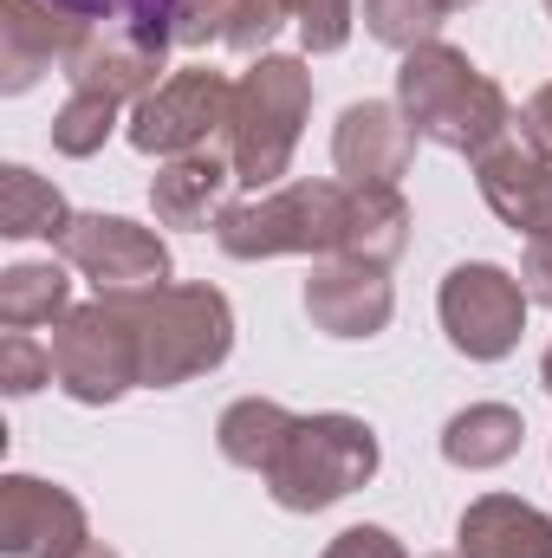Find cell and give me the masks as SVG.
Instances as JSON below:
<instances>
[{
  "mask_svg": "<svg viewBox=\"0 0 552 558\" xmlns=\"http://www.w3.org/2000/svg\"><path fill=\"white\" fill-rule=\"evenodd\" d=\"M397 111L410 118L416 137L442 143V149H455V156H468V162L488 156L494 143H507L520 131V118L507 111L501 85H494L488 72H475V59L455 52V46H442V39L404 52Z\"/></svg>",
  "mask_w": 552,
  "mask_h": 558,
  "instance_id": "6da1fadb",
  "label": "cell"
},
{
  "mask_svg": "<svg viewBox=\"0 0 552 558\" xmlns=\"http://www.w3.org/2000/svg\"><path fill=\"white\" fill-rule=\"evenodd\" d=\"M124 318L137 325L143 390H176L235 351V312L215 286H156V292H124Z\"/></svg>",
  "mask_w": 552,
  "mask_h": 558,
  "instance_id": "7a4b0ae2",
  "label": "cell"
},
{
  "mask_svg": "<svg viewBox=\"0 0 552 558\" xmlns=\"http://www.w3.org/2000/svg\"><path fill=\"white\" fill-rule=\"evenodd\" d=\"M305 111H312V72L286 52H267L241 85H235V111H228V162H235V182H248L254 195L279 189L299 131H305Z\"/></svg>",
  "mask_w": 552,
  "mask_h": 558,
  "instance_id": "3957f363",
  "label": "cell"
},
{
  "mask_svg": "<svg viewBox=\"0 0 552 558\" xmlns=\"http://www.w3.org/2000/svg\"><path fill=\"white\" fill-rule=\"evenodd\" d=\"M345 208H351L345 182H286L254 202H235L215 221V241L228 260H274V254L332 260L345 247Z\"/></svg>",
  "mask_w": 552,
  "mask_h": 558,
  "instance_id": "277c9868",
  "label": "cell"
},
{
  "mask_svg": "<svg viewBox=\"0 0 552 558\" xmlns=\"http://www.w3.org/2000/svg\"><path fill=\"white\" fill-rule=\"evenodd\" d=\"M377 474V435L358 416H299L279 461L267 468V494L286 513H325Z\"/></svg>",
  "mask_w": 552,
  "mask_h": 558,
  "instance_id": "5b68a950",
  "label": "cell"
},
{
  "mask_svg": "<svg viewBox=\"0 0 552 558\" xmlns=\"http://www.w3.org/2000/svg\"><path fill=\"white\" fill-rule=\"evenodd\" d=\"M52 384L72 403H118L131 384H143L137 357V325L124 318L118 299L72 305L52 325Z\"/></svg>",
  "mask_w": 552,
  "mask_h": 558,
  "instance_id": "8992f818",
  "label": "cell"
},
{
  "mask_svg": "<svg viewBox=\"0 0 552 558\" xmlns=\"http://www.w3.org/2000/svg\"><path fill=\"white\" fill-rule=\"evenodd\" d=\"M442 331H448V344L461 351V357H475V364H494V357H507L514 344H520V331H527V286L507 274V267H488V260H468V267H455V274L442 279Z\"/></svg>",
  "mask_w": 552,
  "mask_h": 558,
  "instance_id": "52a82bcc",
  "label": "cell"
},
{
  "mask_svg": "<svg viewBox=\"0 0 552 558\" xmlns=\"http://www.w3.org/2000/svg\"><path fill=\"white\" fill-rule=\"evenodd\" d=\"M228 111H235V85L208 65H182L149 98H137L131 143L143 156H189V149H208L215 131H228Z\"/></svg>",
  "mask_w": 552,
  "mask_h": 558,
  "instance_id": "ba28073f",
  "label": "cell"
},
{
  "mask_svg": "<svg viewBox=\"0 0 552 558\" xmlns=\"http://www.w3.org/2000/svg\"><path fill=\"white\" fill-rule=\"evenodd\" d=\"M59 260L92 279L98 299L169 286V247L124 215H72V228L59 234Z\"/></svg>",
  "mask_w": 552,
  "mask_h": 558,
  "instance_id": "9c48e42d",
  "label": "cell"
},
{
  "mask_svg": "<svg viewBox=\"0 0 552 558\" xmlns=\"http://www.w3.org/2000/svg\"><path fill=\"white\" fill-rule=\"evenodd\" d=\"M85 33L92 20L65 0H0V92H33L39 72H52V59L65 65L85 46Z\"/></svg>",
  "mask_w": 552,
  "mask_h": 558,
  "instance_id": "30bf717a",
  "label": "cell"
},
{
  "mask_svg": "<svg viewBox=\"0 0 552 558\" xmlns=\"http://www.w3.org/2000/svg\"><path fill=\"white\" fill-rule=\"evenodd\" d=\"M481 202L527 241H552V156L527 137V124L488 156H475Z\"/></svg>",
  "mask_w": 552,
  "mask_h": 558,
  "instance_id": "8fae6325",
  "label": "cell"
},
{
  "mask_svg": "<svg viewBox=\"0 0 552 558\" xmlns=\"http://www.w3.org/2000/svg\"><path fill=\"white\" fill-rule=\"evenodd\" d=\"M85 533V507L33 474H7L0 481V553L7 558H65L79 553Z\"/></svg>",
  "mask_w": 552,
  "mask_h": 558,
  "instance_id": "7c38bea8",
  "label": "cell"
},
{
  "mask_svg": "<svg viewBox=\"0 0 552 558\" xmlns=\"http://www.w3.org/2000/svg\"><path fill=\"white\" fill-rule=\"evenodd\" d=\"M410 156H416L410 118L384 98L351 105L332 131V162L351 189H397V175H410Z\"/></svg>",
  "mask_w": 552,
  "mask_h": 558,
  "instance_id": "4fadbf2b",
  "label": "cell"
},
{
  "mask_svg": "<svg viewBox=\"0 0 552 558\" xmlns=\"http://www.w3.org/2000/svg\"><path fill=\"white\" fill-rule=\"evenodd\" d=\"M305 312L325 338H377L397 312V292L384 267H358V260H319L305 279Z\"/></svg>",
  "mask_w": 552,
  "mask_h": 558,
  "instance_id": "5bb4252c",
  "label": "cell"
},
{
  "mask_svg": "<svg viewBox=\"0 0 552 558\" xmlns=\"http://www.w3.org/2000/svg\"><path fill=\"white\" fill-rule=\"evenodd\" d=\"M163 59H169V52L143 46L137 33L98 20V26L85 33V46L65 59V78H72V92H105V98L124 105V98H149V92H156Z\"/></svg>",
  "mask_w": 552,
  "mask_h": 558,
  "instance_id": "9a60e30c",
  "label": "cell"
},
{
  "mask_svg": "<svg viewBox=\"0 0 552 558\" xmlns=\"http://www.w3.org/2000/svg\"><path fill=\"white\" fill-rule=\"evenodd\" d=\"M455 553L461 558H552V513L514 494H481L455 520Z\"/></svg>",
  "mask_w": 552,
  "mask_h": 558,
  "instance_id": "2e32d148",
  "label": "cell"
},
{
  "mask_svg": "<svg viewBox=\"0 0 552 558\" xmlns=\"http://www.w3.org/2000/svg\"><path fill=\"white\" fill-rule=\"evenodd\" d=\"M228 182H235V162L215 156V149H189V156H169L149 182V208L163 228H208L221 221L235 202H228Z\"/></svg>",
  "mask_w": 552,
  "mask_h": 558,
  "instance_id": "e0dca14e",
  "label": "cell"
},
{
  "mask_svg": "<svg viewBox=\"0 0 552 558\" xmlns=\"http://www.w3.org/2000/svg\"><path fill=\"white\" fill-rule=\"evenodd\" d=\"M345 189H351V182H345ZM404 247H410V202H404L397 189H351L338 260L391 267V260H404Z\"/></svg>",
  "mask_w": 552,
  "mask_h": 558,
  "instance_id": "ac0fdd59",
  "label": "cell"
},
{
  "mask_svg": "<svg viewBox=\"0 0 552 558\" xmlns=\"http://www.w3.org/2000/svg\"><path fill=\"white\" fill-rule=\"evenodd\" d=\"M520 441H527V422H520V410H507V403H475V410L448 416V428H442L448 468H468V474L514 461Z\"/></svg>",
  "mask_w": 552,
  "mask_h": 558,
  "instance_id": "d6986e66",
  "label": "cell"
},
{
  "mask_svg": "<svg viewBox=\"0 0 552 558\" xmlns=\"http://www.w3.org/2000/svg\"><path fill=\"white\" fill-rule=\"evenodd\" d=\"M65 228H72L65 195L46 175H33L26 162H7L0 169V234L7 241H59Z\"/></svg>",
  "mask_w": 552,
  "mask_h": 558,
  "instance_id": "ffe728a7",
  "label": "cell"
},
{
  "mask_svg": "<svg viewBox=\"0 0 552 558\" xmlns=\"http://www.w3.org/2000/svg\"><path fill=\"white\" fill-rule=\"evenodd\" d=\"M292 410H279L274 397H241V403H228L221 422H215V441H221V454L235 461V468H254V474H267L279 461V448H286V435H292Z\"/></svg>",
  "mask_w": 552,
  "mask_h": 558,
  "instance_id": "44dd1931",
  "label": "cell"
},
{
  "mask_svg": "<svg viewBox=\"0 0 552 558\" xmlns=\"http://www.w3.org/2000/svg\"><path fill=\"white\" fill-rule=\"evenodd\" d=\"M72 279L59 260H26L0 274V325L7 331H33V325H59L72 305Z\"/></svg>",
  "mask_w": 552,
  "mask_h": 558,
  "instance_id": "7402d4cb",
  "label": "cell"
},
{
  "mask_svg": "<svg viewBox=\"0 0 552 558\" xmlns=\"http://www.w3.org/2000/svg\"><path fill=\"white\" fill-rule=\"evenodd\" d=\"M118 98H105V92H72L65 105H59V118H52V149L59 156H98L111 131H118Z\"/></svg>",
  "mask_w": 552,
  "mask_h": 558,
  "instance_id": "603a6c76",
  "label": "cell"
},
{
  "mask_svg": "<svg viewBox=\"0 0 552 558\" xmlns=\"http://www.w3.org/2000/svg\"><path fill=\"white\" fill-rule=\"evenodd\" d=\"M442 0H364V26L371 39L397 46V52H416V46H435V26H442Z\"/></svg>",
  "mask_w": 552,
  "mask_h": 558,
  "instance_id": "cb8c5ba5",
  "label": "cell"
},
{
  "mask_svg": "<svg viewBox=\"0 0 552 558\" xmlns=\"http://www.w3.org/2000/svg\"><path fill=\"white\" fill-rule=\"evenodd\" d=\"M286 20H292V0H235L221 46L241 52V59H267V46H274V33Z\"/></svg>",
  "mask_w": 552,
  "mask_h": 558,
  "instance_id": "d4e9b609",
  "label": "cell"
},
{
  "mask_svg": "<svg viewBox=\"0 0 552 558\" xmlns=\"http://www.w3.org/2000/svg\"><path fill=\"white\" fill-rule=\"evenodd\" d=\"M39 384H52V344H39L33 331H7L0 338V390L33 397Z\"/></svg>",
  "mask_w": 552,
  "mask_h": 558,
  "instance_id": "484cf974",
  "label": "cell"
},
{
  "mask_svg": "<svg viewBox=\"0 0 552 558\" xmlns=\"http://www.w3.org/2000/svg\"><path fill=\"white\" fill-rule=\"evenodd\" d=\"M305 52H338L351 39V0H292Z\"/></svg>",
  "mask_w": 552,
  "mask_h": 558,
  "instance_id": "4316f807",
  "label": "cell"
},
{
  "mask_svg": "<svg viewBox=\"0 0 552 558\" xmlns=\"http://www.w3.org/2000/svg\"><path fill=\"white\" fill-rule=\"evenodd\" d=\"M228 7L235 0H182V20H176V46H208L228 33Z\"/></svg>",
  "mask_w": 552,
  "mask_h": 558,
  "instance_id": "83f0119b",
  "label": "cell"
},
{
  "mask_svg": "<svg viewBox=\"0 0 552 558\" xmlns=\"http://www.w3.org/2000/svg\"><path fill=\"white\" fill-rule=\"evenodd\" d=\"M319 558H410V553H404L397 533H384V526H345Z\"/></svg>",
  "mask_w": 552,
  "mask_h": 558,
  "instance_id": "f1b7e54d",
  "label": "cell"
},
{
  "mask_svg": "<svg viewBox=\"0 0 552 558\" xmlns=\"http://www.w3.org/2000/svg\"><path fill=\"white\" fill-rule=\"evenodd\" d=\"M520 286H527V299H533V305H552V241H527Z\"/></svg>",
  "mask_w": 552,
  "mask_h": 558,
  "instance_id": "f546056e",
  "label": "cell"
},
{
  "mask_svg": "<svg viewBox=\"0 0 552 558\" xmlns=\"http://www.w3.org/2000/svg\"><path fill=\"white\" fill-rule=\"evenodd\" d=\"M520 124H527V137L540 143L552 156V85H540L533 98H527V111H520Z\"/></svg>",
  "mask_w": 552,
  "mask_h": 558,
  "instance_id": "4dcf8cb0",
  "label": "cell"
},
{
  "mask_svg": "<svg viewBox=\"0 0 552 558\" xmlns=\"http://www.w3.org/2000/svg\"><path fill=\"white\" fill-rule=\"evenodd\" d=\"M65 7H79L92 26H98V20H111V0H65Z\"/></svg>",
  "mask_w": 552,
  "mask_h": 558,
  "instance_id": "1f68e13d",
  "label": "cell"
},
{
  "mask_svg": "<svg viewBox=\"0 0 552 558\" xmlns=\"http://www.w3.org/2000/svg\"><path fill=\"white\" fill-rule=\"evenodd\" d=\"M65 558H118V553H111V546H98V539H85L79 553H65Z\"/></svg>",
  "mask_w": 552,
  "mask_h": 558,
  "instance_id": "d6a6232c",
  "label": "cell"
},
{
  "mask_svg": "<svg viewBox=\"0 0 552 558\" xmlns=\"http://www.w3.org/2000/svg\"><path fill=\"white\" fill-rule=\"evenodd\" d=\"M540 384L552 390V344H547V364H540Z\"/></svg>",
  "mask_w": 552,
  "mask_h": 558,
  "instance_id": "836d02e7",
  "label": "cell"
},
{
  "mask_svg": "<svg viewBox=\"0 0 552 558\" xmlns=\"http://www.w3.org/2000/svg\"><path fill=\"white\" fill-rule=\"evenodd\" d=\"M442 7H448V13H455V7H475V0H442Z\"/></svg>",
  "mask_w": 552,
  "mask_h": 558,
  "instance_id": "e575fe53",
  "label": "cell"
},
{
  "mask_svg": "<svg viewBox=\"0 0 552 558\" xmlns=\"http://www.w3.org/2000/svg\"><path fill=\"white\" fill-rule=\"evenodd\" d=\"M435 558H461V553H435Z\"/></svg>",
  "mask_w": 552,
  "mask_h": 558,
  "instance_id": "d590c367",
  "label": "cell"
},
{
  "mask_svg": "<svg viewBox=\"0 0 552 558\" xmlns=\"http://www.w3.org/2000/svg\"><path fill=\"white\" fill-rule=\"evenodd\" d=\"M547 13H552V0H547Z\"/></svg>",
  "mask_w": 552,
  "mask_h": 558,
  "instance_id": "8d00e7d4",
  "label": "cell"
}]
</instances>
